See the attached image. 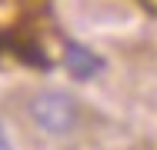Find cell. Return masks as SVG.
Listing matches in <instances>:
<instances>
[{"mask_svg": "<svg viewBox=\"0 0 157 150\" xmlns=\"http://www.w3.org/2000/svg\"><path fill=\"white\" fill-rule=\"evenodd\" d=\"M27 117L47 137H70L84 123V107L67 90H37L27 100Z\"/></svg>", "mask_w": 157, "mask_h": 150, "instance_id": "obj_1", "label": "cell"}, {"mask_svg": "<svg viewBox=\"0 0 157 150\" xmlns=\"http://www.w3.org/2000/svg\"><path fill=\"white\" fill-rule=\"evenodd\" d=\"M63 67L74 80H90L97 70H100V57L94 50L80 47V43H67L63 47Z\"/></svg>", "mask_w": 157, "mask_h": 150, "instance_id": "obj_2", "label": "cell"}, {"mask_svg": "<svg viewBox=\"0 0 157 150\" xmlns=\"http://www.w3.org/2000/svg\"><path fill=\"white\" fill-rule=\"evenodd\" d=\"M0 150H13V147H10V133H7L3 120H0Z\"/></svg>", "mask_w": 157, "mask_h": 150, "instance_id": "obj_3", "label": "cell"}]
</instances>
